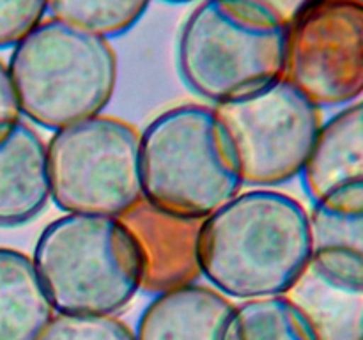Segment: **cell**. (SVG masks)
<instances>
[{"label":"cell","instance_id":"obj_1","mask_svg":"<svg viewBox=\"0 0 363 340\" xmlns=\"http://www.w3.org/2000/svg\"><path fill=\"white\" fill-rule=\"evenodd\" d=\"M312 250L305 205L273 188H252L204 220L202 276L241 301L284 296Z\"/></svg>","mask_w":363,"mask_h":340},{"label":"cell","instance_id":"obj_2","mask_svg":"<svg viewBox=\"0 0 363 340\" xmlns=\"http://www.w3.org/2000/svg\"><path fill=\"white\" fill-rule=\"evenodd\" d=\"M7 71L21 117L55 131L106 108L117 55L110 39L50 16L13 46Z\"/></svg>","mask_w":363,"mask_h":340},{"label":"cell","instance_id":"obj_3","mask_svg":"<svg viewBox=\"0 0 363 340\" xmlns=\"http://www.w3.org/2000/svg\"><path fill=\"white\" fill-rule=\"evenodd\" d=\"M142 193L165 211L208 218L245 186L215 106L165 110L140 133Z\"/></svg>","mask_w":363,"mask_h":340},{"label":"cell","instance_id":"obj_4","mask_svg":"<svg viewBox=\"0 0 363 340\" xmlns=\"http://www.w3.org/2000/svg\"><path fill=\"white\" fill-rule=\"evenodd\" d=\"M32 262L59 314L116 315L140 290L138 251L119 216L66 212L39 234Z\"/></svg>","mask_w":363,"mask_h":340},{"label":"cell","instance_id":"obj_5","mask_svg":"<svg viewBox=\"0 0 363 340\" xmlns=\"http://www.w3.org/2000/svg\"><path fill=\"white\" fill-rule=\"evenodd\" d=\"M287 23L245 0H201L181 27L184 84L213 105L284 76Z\"/></svg>","mask_w":363,"mask_h":340},{"label":"cell","instance_id":"obj_6","mask_svg":"<svg viewBox=\"0 0 363 340\" xmlns=\"http://www.w3.org/2000/svg\"><path fill=\"white\" fill-rule=\"evenodd\" d=\"M52 200L64 212L121 216L142 193L140 133L112 115L89 117L46 142Z\"/></svg>","mask_w":363,"mask_h":340},{"label":"cell","instance_id":"obj_7","mask_svg":"<svg viewBox=\"0 0 363 340\" xmlns=\"http://www.w3.org/2000/svg\"><path fill=\"white\" fill-rule=\"evenodd\" d=\"M213 106L229 135L241 179L254 188L301 176L325 123L321 108L286 76Z\"/></svg>","mask_w":363,"mask_h":340},{"label":"cell","instance_id":"obj_8","mask_svg":"<svg viewBox=\"0 0 363 340\" xmlns=\"http://www.w3.org/2000/svg\"><path fill=\"white\" fill-rule=\"evenodd\" d=\"M284 76L321 110L363 99V0H311L287 25Z\"/></svg>","mask_w":363,"mask_h":340},{"label":"cell","instance_id":"obj_9","mask_svg":"<svg viewBox=\"0 0 363 340\" xmlns=\"http://www.w3.org/2000/svg\"><path fill=\"white\" fill-rule=\"evenodd\" d=\"M140 261V290L162 294L199 283L201 234L206 218L176 215L140 198L119 216Z\"/></svg>","mask_w":363,"mask_h":340},{"label":"cell","instance_id":"obj_10","mask_svg":"<svg viewBox=\"0 0 363 340\" xmlns=\"http://www.w3.org/2000/svg\"><path fill=\"white\" fill-rule=\"evenodd\" d=\"M301 179L312 205L363 211V99L323 123Z\"/></svg>","mask_w":363,"mask_h":340},{"label":"cell","instance_id":"obj_11","mask_svg":"<svg viewBox=\"0 0 363 340\" xmlns=\"http://www.w3.org/2000/svg\"><path fill=\"white\" fill-rule=\"evenodd\" d=\"M318 340H363V282L319 250L284 294Z\"/></svg>","mask_w":363,"mask_h":340},{"label":"cell","instance_id":"obj_12","mask_svg":"<svg viewBox=\"0 0 363 340\" xmlns=\"http://www.w3.org/2000/svg\"><path fill=\"white\" fill-rule=\"evenodd\" d=\"M50 200L46 142L21 117L0 137V227L28 223Z\"/></svg>","mask_w":363,"mask_h":340},{"label":"cell","instance_id":"obj_13","mask_svg":"<svg viewBox=\"0 0 363 340\" xmlns=\"http://www.w3.org/2000/svg\"><path fill=\"white\" fill-rule=\"evenodd\" d=\"M234 303L211 285L156 294L138 319L137 340H223Z\"/></svg>","mask_w":363,"mask_h":340},{"label":"cell","instance_id":"obj_14","mask_svg":"<svg viewBox=\"0 0 363 340\" xmlns=\"http://www.w3.org/2000/svg\"><path fill=\"white\" fill-rule=\"evenodd\" d=\"M53 315L30 255L0 246V340H38Z\"/></svg>","mask_w":363,"mask_h":340},{"label":"cell","instance_id":"obj_15","mask_svg":"<svg viewBox=\"0 0 363 340\" xmlns=\"http://www.w3.org/2000/svg\"><path fill=\"white\" fill-rule=\"evenodd\" d=\"M223 340H318L286 296L257 298L234 307Z\"/></svg>","mask_w":363,"mask_h":340},{"label":"cell","instance_id":"obj_16","mask_svg":"<svg viewBox=\"0 0 363 340\" xmlns=\"http://www.w3.org/2000/svg\"><path fill=\"white\" fill-rule=\"evenodd\" d=\"M308 218L314 250L325 251L363 282V211H333L312 205Z\"/></svg>","mask_w":363,"mask_h":340},{"label":"cell","instance_id":"obj_17","mask_svg":"<svg viewBox=\"0 0 363 340\" xmlns=\"http://www.w3.org/2000/svg\"><path fill=\"white\" fill-rule=\"evenodd\" d=\"M149 4L151 0H46V11L52 18L110 39L130 30Z\"/></svg>","mask_w":363,"mask_h":340},{"label":"cell","instance_id":"obj_18","mask_svg":"<svg viewBox=\"0 0 363 340\" xmlns=\"http://www.w3.org/2000/svg\"><path fill=\"white\" fill-rule=\"evenodd\" d=\"M38 340H137V336L116 315L55 312Z\"/></svg>","mask_w":363,"mask_h":340},{"label":"cell","instance_id":"obj_19","mask_svg":"<svg viewBox=\"0 0 363 340\" xmlns=\"http://www.w3.org/2000/svg\"><path fill=\"white\" fill-rule=\"evenodd\" d=\"M46 14V0H0V50L13 48Z\"/></svg>","mask_w":363,"mask_h":340},{"label":"cell","instance_id":"obj_20","mask_svg":"<svg viewBox=\"0 0 363 340\" xmlns=\"http://www.w3.org/2000/svg\"><path fill=\"white\" fill-rule=\"evenodd\" d=\"M20 119V105H18L16 94H14L7 64L0 60V137Z\"/></svg>","mask_w":363,"mask_h":340},{"label":"cell","instance_id":"obj_21","mask_svg":"<svg viewBox=\"0 0 363 340\" xmlns=\"http://www.w3.org/2000/svg\"><path fill=\"white\" fill-rule=\"evenodd\" d=\"M245 2L252 4V6L273 14V16L279 18L280 21L289 25L291 21L294 20V16H296L311 0H245Z\"/></svg>","mask_w":363,"mask_h":340},{"label":"cell","instance_id":"obj_22","mask_svg":"<svg viewBox=\"0 0 363 340\" xmlns=\"http://www.w3.org/2000/svg\"><path fill=\"white\" fill-rule=\"evenodd\" d=\"M167 2H172V4H184V2H194V0H167Z\"/></svg>","mask_w":363,"mask_h":340}]
</instances>
